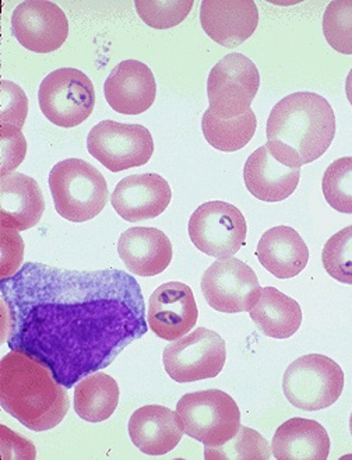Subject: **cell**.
Wrapping results in <instances>:
<instances>
[{
    "mask_svg": "<svg viewBox=\"0 0 352 460\" xmlns=\"http://www.w3.org/2000/svg\"><path fill=\"white\" fill-rule=\"evenodd\" d=\"M10 350L44 363L69 389L107 368L148 331L142 288L117 269L27 263L0 283Z\"/></svg>",
    "mask_w": 352,
    "mask_h": 460,
    "instance_id": "obj_1",
    "label": "cell"
},
{
    "mask_svg": "<svg viewBox=\"0 0 352 460\" xmlns=\"http://www.w3.org/2000/svg\"><path fill=\"white\" fill-rule=\"evenodd\" d=\"M268 147L277 160L301 168L319 160L336 136V115L326 98L299 92L271 110L266 127Z\"/></svg>",
    "mask_w": 352,
    "mask_h": 460,
    "instance_id": "obj_2",
    "label": "cell"
},
{
    "mask_svg": "<svg viewBox=\"0 0 352 460\" xmlns=\"http://www.w3.org/2000/svg\"><path fill=\"white\" fill-rule=\"evenodd\" d=\"M0 404L35 432L59 426L70 409L66 388L41 361L10 351L0 361Z\"/></svg>",
    "mask_w": 352,
    "mask_h": 460,
    "instance_id": "obj_3",
    "label": "cell"
},
{
    "mask_svg": "<svg viewBox=\"0 0 352 460\" xmlns=\"http://www.w3.org/2000/svg\"><path fill=\"white\" fill-rule=\"evenodd\" d=\"M49 190L57 215L72 223L92 220L110 198L104 175L80 158L60 161L50 170Z\"/></svg>",
    "mask_w": 352,
    "mask_h": 460,
    "instance_id": "obj_4",
    "label": "cell"
},
{
    "mask_svg": "<svg viewBox=\"0 0 352 460\" xmlns=\"http://www.w3.org/2000/svg\"><path fill=\"white\" fill-rule=\"evenodd\" d=\"M180 427L205 447H221L241 429V410L230 394L218 389L192 392L176 404Z\"/></svg>",
    "mask_w": 352,
    "mask_h": 460,
    "instance_id": "obj_5",
    "label": "cell"
},
{
    "mask_svg": "<svg viewBox=\"0 0 352 460\" xmlns=\"http://www.w3.org/2000/svg\"><path fill=\"white\" fill-rule=\"evenodd\" d=\"M286 401L305 411L327 409L344 391L341 367L321 354H308L286 368L283 379Z\"/></svg>",
    "mask_w": 352,
    "mask_h": 460,
    "instance_id": "obj_6",
    "label": "cell"
},
{
    "mask_svg": "<svg viewBox=\"0 0 352 460\" xmlns=\"http://www.w3.org/2000/svg\"><path fill=\"white\" fill-rule=\"evenodd\" d=\"M38 102L42 114L57 127H79L94 110V85L82 70L62 67L42 80Z\"/></svg>",
    "mask_w": 352,
    "mask_h": 460,
    "instance_id": "obj_7",
    "label": "cell"
},
{
    "mask_svg": "<svg viewBox=\"0 0 352 460\" xmlns=\"http://www.w3.org/2000/svg\"><path fill=\"white\" fill-rule=\"evenodd\" d=\"M260 87L258 67L246 55H226L211 69L207 79L210 110L223 119L241 117L251 110Z\"/></svg>",
    "mask_w": 352,
    "mask_h": 460,
    "instance_id": "obj_8",
    "label": "cell"
},
{
    "mask_svg": "<svg viewBox=\"0 0 352 460\" xmlns=\"http://www.w3.org/2000/svg\"><path fill=\"white\" fill-rule=\"evenodd\" d=\"M88 153L112 172L142 167L154 153V140L142 125L102 120L90 130Z\"/></svg>",
    "mask_w": 352,
    "mask_h": 460,
    "instance_id": "obj_9",
    "label": "cell"
},
{
    "mask_svg": "<svg viewBox=\"0 0 352 460\" xmlns=\"http://www.w3.org/2000/svg\"><path fill=\"white\" fill-rule=\"evenodd\" d=\"M189 237L200 252L217 261L233 258L245 245L246 220L230 203L213 200L196 208L189 220Z\"/></svg>",
    "mask_w": 352,
    "mask_h": 460,
    "instance_id": "obj_10",
    "label": "cell"
},
{
    "mask_svg": "<svg viewBox=\"0 0 352 460\" xmlns=\"http://www.w3.org/2000/svg\"><path fill=\"white\" fill-rule=\"evenodd\" d=\"M226 349L217 332L198 328L165 347L163 368L180 384L218 376L225 366Z\"/></svg>",
    "mask_w": 352,
    "mask_h": 460,
    "instance_id": "obj_11",
    "label": "cell"
},
{
    "mask_svg": "<svg viewBox=\"0 0 352 460\" xmlns=\"http://www.w3.org/2000/svg\"><path fill=\"white\" fill-rule=\"evenodd\" d=\"M200 288L208 305L224 314L251 313L263 290L255 270L236 258L214 262Z\"/></svg>",
    "mask_w": 352,
    "mask_h": 460,
    "instance_id": "obj_12",
    "label": "cell"
},
{
    "mask_svg": "<svg viewBox=\"0 0 352 460\" xmlns=\"http://www.w3.org/2000/svg\"><path fill=\"white\" fill-rule=\"evenodd\" d=\"M12 29L25 49L50 54L66 42L69 22L57 4L48 0H27L13 12Z\"/></svg>",
    "mask_w": 352,
    "mask_h": 460,
    "instance_id": "obj_13",
    "label": "cell"
},
{
    "mask_svg": "<svg viewBox=\"0 0 352 460\" xmlns=\"http://www.w3.org/2000/svg\"><path fill=\"white\" fill-rule=\"evenodd\" d=\"M198 318L192 288L180 281L163 284L153 293L148 305L147 323L155 336L176 341L192 332Z\"/></svg>",
    "mask_w": 352,
    "mask_h": 460,
    "instance_id": "obj_14",
    "label": "cell"
},
{
    "mask_svg": "<svg viewBox=\"0 0 352 460\" xmlns=\"http://www.w3.org/2000/svg\"><path fill=\"white\" fill-rule=\"evenodd\" d=\"M172 190L157 173H136L123 178L110 196V203L123 220H151L167 210Z\"/></svg>",
    "mask_w": 352,
    "mask_h": 460,
    "instance_id": "obj_15",
    "label": "cell"
},
{
    "mask_svg": "<svg viewBox=\"0 0 352 460\" xmlns=\"http://www.w3.org/2000/svg\"><path fill=\"white\" fill-rule=\"evenodd\" d=\"M200 22L214 42L236 48L255 34L259 9L253 0H205L201 2Z\"/></svg>",
    "mask_w": 352,
    "mask_h": 460,
    "instance_id": "obj_16",
    "label": "cell"
},
{
    "mask_svg": "<svg viewBox=\"0 0 352 460\" xmlns=\"http://www.w3.org/2000/svg\"><path fill=\"white\" fill-rule=\"evenodd\" d=\"M104 93L110 107L119 114H143L154 104L157 95L154 73L140 60H123L110 70Z\"/></svg>",
    "mask_w": 352,
    "mask_h": 460,
    "instance_id": "obj_17",
    "label": "cell"
},
{
    "mask_svg": "<svg viewBox=\"0 0 352 460\" xmlns=\"http://www.w3.org/2000/svg\"><path fill=\"white\" fill-rule=\"evenodd\" d=\"M243 180L249 192L259 200L283 202L298 188L301 168L284 164L268 146H261L246 160Z\"/></svg>",
    "mask_w": 352,
    "mask_h": 460,
    "instance_id": "obj_18",
    "label": "cell"
},
{
    "mask_svg": "<svg viewBox=\"0 0 352 460\" xmlns=\"http://www.w3.org/2000/svg\"><path fill=\"white\" fill-rule=\"evenodd\" d=\"M128 431L135 447L148 456L170 454L185 434L178 414L160 404L136 410L130 417Z\"/></svg>",
    "mask_w": 352,
    "mask_h": 460,
    "instance_id": "obj_19",
    "label": "cell"
},
{
    "mask_svg": "<svg viewBox=\"0 0 352 460\" xmlns=\"http://www.w3.org/2000/svg\"><path fill=\"white\" fill-rule=\"evenodd\" d=\"M45 211L44 195L34 178L13 172L0 178V226L16 231L35 227Z\"/></svg>",
    "mask_w": 352,
    "mask_h": 460,
    "instance_id": "obj_20",
    "label": "cell"
},
{
    "mask_svg": "<svg viewBox=\"0 0 352 460\" xmlns=\"http://www.w3.org/2000/svg\"><path fill=\"white\" fill-rule=\"evenodd\" d=\"M118 253L130 273L153 278L171 265L173 250L170 238L158 228L135 227L120 235Z\"/></svg>",
    "mask_w": 352,
    "mask_h": 460,
    "instance_id": "obj_21",
    "label": "cell"
},
{
    "mask_svg": "<svg viewBox=\"0 0 352 460\" xmlns=\"http://www.w3.org/2000/svg\"><path fill=\"white\" fill-rule=\"evenodd\" d=\"M256 256L274 278L293 279L308 265L309 248L298 231L286 226H277L263 234Z\"/></svg>",
    "mask_w": 352,
    "mask_h": 460,
    "instance_id": "obj_22",
    "label": "cell"
},
{
    "mask_svg": "<svg viewBox=\"0 0 352 460\" xmlns=\"http://www.w3.org/2000/svg\"><path fill=\"white\" fill-rule=\"evenodd\" d=\"M330 445V437L321 424L294 417L277 429L271 452L277 460H326Z\"/></svg>",
    "mask_w": 352,
    "mask_h": 460,
    "instance_id": "obj_23",
    "label": "cell"
},
{
    "mask_svg": "<svg viewBox=\"0 0 352 460\" xmlns=\"http://www.w3.org/2000/svg\"><path fill=\"white\" fill-rule=\"evenodd\" d=\"M249 315L264 336L273 339L291 338L302 325L301 305L276 288L261 290L260 298Z\"/></svg>",
    "mask_w": 352,
    "mask_h": 460,
    "instance_id": "obj_24",
    "label": "cell"
},
{
    "mask_svg": "<svg viewBox=\"0 0 352 460\" xmlns=\"http://www.w3.org/2000/svg\"><path fill=\"white\" fill-rule=\"evenodd\" d=\"M119 403V385L104 372H92L75 386V411L88 422L107 421Z\"/></svg>",
    "mask_w": 352,
    "mask_h": 460,
    "instance_id": "obj_25",
    "label": "cell"
},
{
    "mask_svg": "<svg viewBox=\"0 0 352 460\" xmlns=\"http://www.w3.org/2000/svg\"><path fill=\"white\" fill-rule=\"evenodd\" d=\"M258 119L253 111L233 119H223L208 108L201 120V129L211 147L220 152L233 153L248 146L255 136Z\"/></svg>",
    "mask_w": 352,
    "mask_h": 460,
    "instance_id": "obj_26",
    "label": "cell"
},
{
    "mask_svg": "<svg viewBox=\"0 0 352 460\" xmlns=\"http://www.w3.org/2000/svg\"><path fill=\"white\" fill-rule=\"evenodd\" d=\"M270 445L255 429L241 426L235 437L221 447L205 449L206 460H268L271 459Z\"/></svg>",
    "mask_w": 352,
    "mask_h": 460,
    "instance_id": "obj_27",
    "label": "cell"
},
{
    "mask_svg": "<svg viewBox=\"0 0 352 460\" xmlns=\"http://www.w3.org/2000/svg\"><path fill=\"white\" fill-rule=\"evenodd\" d=\"M321 190L331 208L352 215V157L339 158L327 167Z\"/></svg>",
    "mask_w": 352,
    "mask_h": 460,
    "instance_id": "obj_28",
    "label": "cell"
},
{
    "mask_svg": "<svg viewBox=\"0 0 352 460\" xmlns=\"http://www.w3.org/2000/svg\"><path fill=\"white\" fill-rule=\"evenodd\" d=\"M323 34L334 51L352 55V0H334L326 7Z\"/></svg>",
    "mask_w": 352,
    "mask_h": 460,
    "instance_id": "obj_29",
    "label": "cell"
},
{
    "mask_svg": "<svg viewBox=\"0 0 352 460\" xmlns=\"http://www.w3.org/2000/svg\"><path fill=\"white\" fill-rule=\"evenodd\" d=\"M135 6L140 19L151 29L168 30L188 17L193 0H136Z\"/></svg>",
    "mask_w": 352,
    "mask_h": 460,
    "instance_id": "obj_30",
    "label": "cell"
},
{
    "mask_svg": "<svg viewBox=\"0 0 352 460\" xmlns=\"http://www.w3.org/2000/svg\"><path fill=\"white\" fill-rule=\"evenodd\" d=\"M321 263L334 280L352 284V226L327 241L321 252Z\"/></svg>",
    "mask_w": 352,
    "mask_h": 460,
    "instance_id": "obj_31",
    "label": "cell"
},
{
    "mask_svg": "<svg viewBox=\"0 0 352 460\" xmlns=\"http://www.w3.org/2000/svg\"><path fill=\"white\" fill-rule=\"evenodd\" d=\"M29 114V100L22 87L10 80L0 82V125L22 129Z\"/></svg>",
    "mask_w": 352,
    "mask_h": 460,
    "instance_id": "obj_32",
    "label": "cell"
},
{
    "mask_svg": "<svg viewBox=\"0 0 352 460\" xmlns=\"http://www.w3.org/2000/svg\"><path fill=\"white\" fill-rule=\"evenodd\" d=\"M27 153V142L22 129L12 125H0V175L16 170Z\"/></svg>",
    "mask_w": 352,
    "mask_h": 460,
    "instance_id": "obj_33",
    "label": "cell"
},
{
    "mask_svg": "<svg viewBox=\"0 0 352 460\" xmlns=\"http://www.w3.org/2000/svg\"><path fill=\"white\" fill-rule=\"evenodd\" d=\"M2 237V259H0V278L2 280L13 278L22 268L24 259V243L19 231L0 227Z\"/></svg>",
    "mask_w": 352,
    "mask_h": 460,
    "instance_id": "obj_34",
    "label": "cell"
},
{
    "mask_svg": "<svg viewBox=\"0 0 352 460\" xmlns=\"http://www.w3.org/2000/svg\"><path fill=\"white\" fill-rule=\"evenodd\" d=\"M346 94L347 98H348L349 104L352 105V69L349 70L348 76H347Z\"/></svg>",
    "mask_w": 352,
    "mask_h": 460,
    "instance_id": "obj_35",
    "label": "cell"
},
{
    "mask_svg": "<svg viewBox=\"0 0 352 460\" xmlns=\"http://www.w3.org/2000/svg\"><path fill=\"white\" fill-rule=\"evenodd\" d=\"M349 429H351V434H352V414H351V419H349Z\"/></svg>",
    "mask_w": 352,
    "mask_h": 460,
    "instance_id": "obj_36",
    "label": "cell"
}]
</instances>
